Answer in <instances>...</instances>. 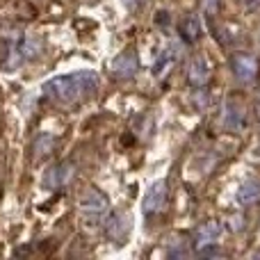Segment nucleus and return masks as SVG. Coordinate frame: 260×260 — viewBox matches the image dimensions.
Listing matches in <instances>:
<instances>
[{
  "mask_svg": "<svg viewBox=\"0 0 260 260\" xmlns=\"http://www.w3.org/2000/svg\"><path fill=\"white\" fill-rule=\"evenodd\" d=\"M99 89V76L94 71H78L69 76L50 78L44 85V94L57 105H76L91 99Z\"/></svg>",
  "mask_w": 260,
  "mask_h": 260,
  "instance_id": "obj_1",
  "label": "nucleus"
},
{
  "mask_svg": "<svg viewBox=\"0 0 260 260\" xmlns=\"http://www.w3.org/2000/svg\"><path fill=\"white\" fill-rule=\"evenodd\" d=\"M231 67H233V73L240 82H253L260 71L258 59L249 53H235L231 57Z\"/></svg>",
  "mask_w": 260,
  "mask_h": 260,
  "instance_id": "obj_2",
  "label": "nucleus"
},
{
  "mask_svg": "<svg viewBox=\"0 0 260 260\" xmlns=\"http://www.w3.org/2000/svg\"><path fill=\"white\" fill-rule=\"evenodd\" d=\"M130 229H133V219H130L128 212H117V215H112L108 219V224H105V235H108V240H112L114 244H121L128 240Z\"/></svg>",
  "mask_w": 260,
  "mask_h": 260,
  "instance_id": "obj_3",
  "label": "nucleus"
},
{
  "mask_svg": "<svg viewBox=\"0 0 260 260\" xmlns=\"http://www.w3.org/2000/svg\"><path fill=\"white\" fill-rule=\"evenodd\" d=\"M78 206H80L82 215H101V212L108 210L110 201H108V197H105L101 189L87 187L85 192L80 194V201H78Z\"/></svg>",
  "mask_w": 260,
  "mask_h": 260,
  "instance_id": "obj_4",
  "label": "nucleus"
},
{
  "mask_svg": "<svg viewBox=\"0 0 260 260\" xmlns=\"http://www.w3.org/2000/svg\"><path fill=\"white\" fill-rule=\"evenodd\" d=\"M212 78V64L208 62L206 55H194L189 59V67H187V80L189 85L194 87H206Z\"/></svg>",
  "mask_w": 260,
  "mask_h": 260,
  "instance_id": "obj_5",
  "label": "nucleus"
},
{
  "mask_svg": "<svg viewBox=\"0 0 260 260\" xmlns=\"http://www.w3.org/2000/svg\"><path fill=\"white\" fill-rule=\"evenodd\" d=\"M165 203H167V183L165 180H155L144 194L142 208L146 215H155V212H160L165 208Z\"/></svg>",
  "mask_w": 260,
  "mask_h": 260,
  "instance_id": "obj_6",
  "label": "nucleus"
},
{
  "mask_svg": "<svg viewBox=\"0 0 260 260\" xmlns=\"http://www.w3.org/2000/svg\"><path fill=\"white\" fill-rule=\"evenodd\" d=\"M137 69H139L137 53L130 50V48L123 50V53H119L112 62V73H114V78H119V80H128V78H133L135 73H137Z\"/></svg>",
  "mask_w": 260,
  "mask_h": 260,
  "instance_id": "obj_7",
  "label": "nucleus"
},
{
  "mask_svg": "<svg viewBox=\"0 0 260 260\" xmlns=\"http://www.w3.org/2000/svg\"><path fill=\"white\" fill-rule=\"evenodd\" d=\"M73 176H76V167H73L71 162H62V165H57V167L46 171L44 187L46 189H59L62 185H67Z\"/></svg>",
  "mask_w": 260,
  "mask_h": 260,
  "instance_id": "obj_8",
  "label": "nucleus"
},
{
  "mask_svg": "<svg viewBox=\"0 0 260 260\" xmlns=\"http://www.w3.org/2000/svg\"><path fill=\"white\" fill-rule=\"evenodd\" d=\"M221 235V224L219 221H206L197 229V247L203 249V247H212L217 242V238Z\"/></svg>",
  "mask_w": 260,
  "mask_h": 260,
  "instance_id": "obj_9",
  "label": "nucleus"
},
{
  "mask_svg": "<svg viewBox=\"0 0 260 260\" xmlns=\"http://www.w3.org/2000/svg\"><path fill=\"white\" fill-rule=\"evenodd\" d=\"M178 35L183 37V41H187V44H192V41H197L199 37H201V23H199V18L194 16V14H187V16L180 18Z\"/></svg>",
  "mask_w": 260,
  "mask_h": 260,
  "instance_id": "obj_10",
  "label": "nucleus"
},
{
  "mask_svg": "<svg viewBox=\"0 0 260 260\" xmlns=\"http://www.w3.org/2000/svg\"><path fill=\"white\" fill-rule=\"evenodd\" d=\"M238 201L242 206H253V203L260 201V180H247L242 183V187L238 189Z\"/></svg>",
  "mask_w": 260,
  "mask_h": 260,
  "instance_id": "obj_11",
  "label": "nucleus"
},
{
  "mask_svg": "<svg viewBox=\"0 0 260 260\" xmlns=\"http://www.w3.org/2000/svg\"><path fill=\"white\" fill-rule=\"evenodd\" d=\"M53 148H55V137L53 135H48V133L39 135V137L35 139V144H32V162H39L41 157L50 155Z\"/></svg>",
  "mask_w": 260,
  "mask_h": 260,
  "instance_id": "obj_12",
  "label": "nucleus"
},
{
  "mask_svg": "<svg viewBox=\"0 0 260 260\" xmlns=\"http://www.w3.org/2000/svg\"><path fill=\"white\" fill-rule=\"evenodd\" d=\"M244 123V108L235 99H231L226 103V128L238 130Z\"/></svg>",
  "mask_w": 260,
  "mask_h": 260,
  "instance_id": "obj_13",
  "label": "nucleus"
},
{
  "mask_svg": "<svg viewBox=\"0 0 260 260\" xmlns=\"http://www.w3.org/2000/svg\"><path fill=\"white\" fill-rule=\"evenodd\" d=\"M242 5H251V3H256V0H240Z\"/></svg>",
  "mask_w": 260,
  "mask_h": 260,
  "instance_id": "obj_14",
  "label": "nucleus"
}]
</instances>
